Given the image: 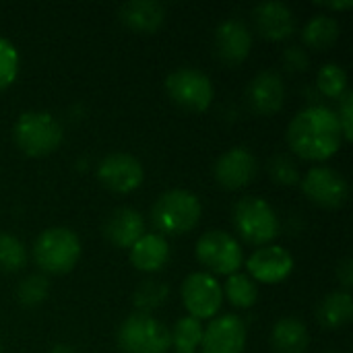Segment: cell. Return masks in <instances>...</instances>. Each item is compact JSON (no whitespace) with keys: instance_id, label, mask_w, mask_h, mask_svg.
<instances>
[{"instance_id":"obj_1","label":"cell","mask_w":353,"mask_h":353,"mask_svg":"<svg viewBox=\"0 0 353 353\" xmlns=\"http://www.w3.org/2000/svg\"><path fill=\"white\" fill-rule=\"evenodd\" d=\"M343 130L337 114L327 105H308L300 110L288 126V143L304 159L323 161L341 147Z\"/></svg>"},{"instance_id":"obj_2","label":"cell","mask_w":353,"mask_h":353,"mask_svg":"<svg viewBox=\"0 0 353 353\" xmlns=\"http://www.w3.org/2000/svg\"><path fill=\"white\" fill-rule=\"evenodd\" d=\"M17 147L33 157H41L58 149L62 143L64 130L58 118L46 110H27L23 112L12 128Z\"/></svg>"},{"instance_id":"obj_3","label":"cell","mask_w":353,"mask_h":353,"mask_svg":"<svg viewBox=\"0 0 353 353\" xmlns=\"http://www.w3.org/2000/svg\"><path fill=\"white\" fill-rule=\"evenodd\" d=\"M203 205L199 196L186 188L165 190L153 205V225L163 234H184L201 221Z\"/></svg>"},{"instance_id":"obj_4","label":"cell","mask_w":353,"mask_h":353,"mask_svg":"<svg viewBox=\"0 0 353 353\" xmlns=\"http://www.w3.org/2000/svg\"><path fill=\"white\" fill-rule=\"evenodd\" d=\"M81 256V240L68 228H48L33 244V259L46 273H66Z\"/></svg>"},{"instance_id":"obj_5","label":"cell","mask_w":353,"mask_h":353,"mask_svg":"<svg viewBox=\"0 0 353 353\" xmlns=\"http://www.w3.org/2000/svg\"><path fill=\"white\" fill-rule=\"evenodd\" d=\"M234 228L248 242L267 246L279 234V217L275 209L259 196H244L234 205Z\"/></svg>"},{"instance_id":"obj_6","label":"cell","mask_w":353,"mask_h":353,"mask_svg":"<svg viewBox=\"0 0 353 353\" xmlns=\"http://www.w3.org/2000/svg\"><path fill=\"white\" fill-rule=\"evenodd\" d=\"M118 345L124 353H168L172 337L163 323L149 314L134 312L118 327Z\"/></svg>"},{"instance_id":"obj_7","label":"cell","mask_w":353,"mask_h":353,"mask_svg":"<svg viewBox=\"0 0 353 353\" xmlns=\"http://www.w3.org/2000/svg\"><path fill=\"white\" fill-rule=\"evenodd\" d=\"M165 91L174 103L190 112H203L211 105L215 89L209 79L199 68L180 66L165 77Z\"/></svg>"},{"instance_id":"obj_8","label":"cell","mask_w":353,"mask_h":353,"mask_svg":"<svg viewBox=\"0 0 353 353\" xmlns=\"http://www.w3.org/2000/svg\"><path fill=\"white\" fill-rule=\"evenodd\" d=\"M196 259L213 273L219 275H234L242 265V246L238 240L219 230H211L203 234L196 242Z\"/></svg>"},{"instance_id":"obj_9","label":"cell","mask_w":353,"mask_h":353,"mask_svg":"<svg viewBox=\"0 0 353 353\" xmlns=\"http://www.w3.org/2000/svg\"><path fill=\"white\" fill-rule=\"evenodd\" d=\"M182 302L188 310V316H194L199 321L213 319L221 308L223 290L213 275L196 271L190 273L182 283Z\"/></svg>"},{"instance_id":"obj_10","label":"cell","mask_w":353,"mask_h":353,"mask_svg":"<svg viewBox=\"0 0 353 353\" xmlns=\"http://www.w3.org/2000/svg\"><path fill=\"white\" fill-rule=\"evenodd\" d=\"M302 190L312 203L331 209L345 203L350 194V184L341 172L327 165H316L308 170V174L304 176Z\"/></svg>"},{"instance_id":"obj_11","label":"cell","mask_w":353,"mask_h":353,"mask_svg":"<svg viewBox=\"0 0 353 353\" xmlns=\"http://www.w3.org/2000/svg\"><path fill=\"white\" fill-rule=\"evenodd\" d=\"M99 182L114 192H132L143 184L145 172L141 161L130 153H110L97 165Z\"/></svg>"},{"instance_id":"obj_12","label":"cell","mask_w":353,"mask_h":353,"mask_svg":"<svg viewBox=\"0 0 353 353\" xmlns=\"http://www.w3.org/2000/svg\"><path fill=\"white\" fill-rule=\"evenodd\" d=\"M246 345V325L236 314H223L211 321L203 333V353H242Z\"/></svg>"},{"instance_id":"obj_13","label":"cell","mask_w":353,"mask_h":353,"mask_svg":"<svg viewBox=\"0 0 353 353\" xmlns=\"http://www.w3.org/2000/svg\"><path fill=\"white\" fill-rule=\"evenodd\" d=\"M259 161L254 153L246 147H234L219 155L215 161V178L225 188H244L256 176Z\"/></svg>"},{"instance_id":"obj_14","label":"cell","mask_w":353,"mask_h":353,"mask_svg":"<svg viewBox=\"0 0 353 353\" xmlns=\"http://www.w3.org/2000/svg\"><path fill=\"white\" fill-rule=\"evenodd\" d=\"M252 48L250 27L238 19L228 17L215 29V52L225 64H240Z\"/></svg>"},{"instance_id":"obj_15","label":"cell","mask_w":353,"mask_h":353,"mask_svg":"<svg viewBox=\"0 0 353 353\" xmlns=\"http://www.w3.org/2000/svg\"><path fill=\"white\" fill-rule=\"evenodd\" d=\"M246 101L256 114L263 116L279 112L285 101L283 77L273 68L261 70L246 87Z\"/></svg>"},{"instance_id":"obj_16","label":"cell","mask_w":353,"mask_h":353,"mask_svg":"<svg viewBox=\"0 0 353 353\" xmlns=\"http://www.w3.org/2000/svg\"><path fill=\"white\" fill-rule=\"evenodd\" d=\"M248 273L261 283H279L294 271V256L283 246H263L246 261Z\"/></svg>"},{"instance_id":"obj_17","label":"cell","mask_w":353,"mask_h":353,"mask_svg":"<svg viewBox=\"0 0 353 353\" xmlns=\"http://www.w3.org/2000/svg\"><path fill=\"white\" fill-rule=\"evenodd\" d=\"M254 23L267 39H285L294 33L296 19L292 8L281 0H265L254 8Z\"/></svg>"},{"instance_id":"obj_18","label":"cell","mask_w":353,"mask_h":353,"mask_svg":"<svg viewBox=\"0 0 353 353\" xmlns=\"http://www.w3.org/2000/svg\"><path fill=\"white\" fill-rule=\"evenodd\" d=\"M105 238L118 248H130L145 234V219L137 209L120 207L110 213L103 223Z\"/></svg>"},{"instance_id":"obj_19","label":"cell","mask_w":353,"mask_h":353,"mask_svg":"<svg viewBox=\"0 0 353 353\" xmlns=\"http://www.w3.org/2000/svg\"><path fill=\"white\" fill-rule=\"evenodd\" d=\"M120 21L134 31H157L165 19V6L159 0H130L118 8Z\"/></svg>"},{"instance_id":"obj_20","label":"cell","mask_w":353,"mask_h":353,"mask_svg":"<svg viewBox=\"0 0 353 353\" xmlns=\"http://www.w3.org/2000/svg\"><path fill=\"white\" fill-rule=\"evenodd\" d=\"M170 259V244L161 234H143L130 246V263L139 271H159Z\"/></svg>"},{"instance_id":"obj_21","label":"cell","mask_w":353,"mask_h":353,"mask_svg":"<svg viewBox=\"0 0 353 353\" xmlns=\"http://www.w3.org/2000/svg\"><path fill=\"white\" fill-rule=\"evenodd\" d=\"M271 343L277 353H304L308 350L310 335L300 319L283 316L271 331Z\"/></svg>"},{"instance_id":"obj_22","label":"cell","mask_w":353,"mask_h":353,"mask_svg":"<svg viewBox=\"0 0 353 353\" xmlns=\"http://www.w3.org/2000/svg\"><path fill=\"white\" fill-rule=\"evenodd\" d=\"M353 316V298L350 292H333L329 294L319 308V321L327 329H339L347 325Z\"/></svg>"},{"instance_id":"obj_23","label":"cell","mask_w":353,"mask_h":353,"mask_svg":"<svg viewBox=\"0 0 353 353\" xmlns=\"http://www.w3.org/2000/svg\"><path fill=\"white\" fill-rule=\"evenodd\" d=\"M337 37H339V23L331 14H312L302 29L304 43L314 50H325L333 46Z\"/></svg>"},{"instance_id":"obj_24","label":"cell","mask_w":353,"mask_h":353,"mask_svg":"<svg viewBox=\"0 0 353 353\" xmlns=\"http://www.w3.org/2000/svg\"><path fill=\"white\" fill-rule=\"evenodd\" d=\"M203 323L194 316H184L176 323V327L170 331L172 345L176 352H196V347L203 341Z\"/></svg>"},{"instance_id":"obj_25","label":"cell","mask_w":353,"mask_h":353,"mask_svg":"<svg viewBox=\"0 0 353 353\" xmlns=\"http://www.w3.org/2000/svg\"><path fill=\"white\" fill-rule=\"evenodd\" d=\"M223 294H225V298L234 306H238V308H250L256 302L259 290H256V283H254V279L250 275L234 273V275L228 277L225 288H223Z\"/></svg>"},{"instance_id":"obj_26","label":"cell","mask_w":353,"mask_h":353,"mask_svg":"<svg viewBox=\"0 0 353 353\" xmlns=\"http://www.w3.org/2000/svg\"><path fill=\"white\" fill-rule=\"evenodd\" d=\"M170 290L163 281H157V279H145L137 285L134 294H132V304L139 312L143 314H149L151 310L159 308L165 298H168Z\"/></svg>"},{"instance_id":"obj_27","label":"cell","mask_w":353,"mask_h":353,"mask_svg":"<svg viewBox=\"0 0 353 353\" xmlns=\"http://www.w3.org/2000/svg\"><path fill=\"white\" fill-rule=\"evenodd\" d=\"M316 85L327 97H341L347 91V72L343 66L329 62L316 74Z\"/></svg>"},{"instance_id":"obj_28","label":"cell","mask_w":353,"mask_h":353,"mask_svg":"<svg viewBox=\"0 0 353 353\" xmlns=\"http://www.w3.org/2000/svg\"><path fill=\"white\" fill-rule=\"evenodd\" d=\"M25 246L23 242L6 232H0V271L12 273L25 265Z\"/></svg>"},{"instance_id":"obj_29","label":"cell","mask_w":353,"mask_h":353,"mask_svg":"<svg viewBox=\"0 0 353 353\" xmlns=\"http://www.w3.org/2000/svg\"><path fill=\"white\" fill-rule=\"evenodd\" d=\"M48 292H50V283L43 275H27L19 285H17V298L23 306L27 308H33V306H39L46 298H48Z\"/></svg>"},{"instance_id":"obj_30","label":"cell","mask_w":353,"mask_h":353,"mask_svg":"<svg viewBox=\"0 0 353 353\" xmlns=\"http://www.w3.org/2000/svg\"><path fill=\"white\" fill-rule=\"evenodd\" d=\"M19 74V52L14 43L0 35V89L14 83Z\"/></svg>"},{"instance_id":"obj_31","label":"cell","mask_w":353,"mask_h":353,"mask_svg":"<svg viewBox=\"0 0 353 353\" xmlns=\"http://www.w3.org/2000/svg\"><path fill=\"white\" fill-rule=\"evenodd\" d=\"M269 176L281 186H294L300 182L298 163L285 153H279L273 159H269Z\"/></svg>"},{"instance_id":"obj_32","label":"cell","mask_w":353,"mask_h":353,"mask_svg":"<svg viewBox=\"0 0 353 353\" xmlns=\"http://www.w3.org/2000/svg\"><path fill=\"white\" fill-rule=\"evenodd\" d=\"M337 118H339V124H341V130H343V139L345 141H352L353 137V93L352 91H345L341 97H339V112H335Z\"/></svg>"},{"instance_id":"obj_33","label":"cell","mask_w":353,"mask_h":353,"mask_svg":"<svg viewBox=\"0 0 353 353\" xmlns=\"http://www.w3.org/2000/svg\"><path fill=\"white\" fill-rule=\"evenodd\" d=\"M283 62L292 70H304L308 66V54L300 46H290L283 50Z\"/></svg>"},{"instance_id":"obj_34","label":"cell","mask_w":353,"mask_h":353,"mask_svg":"<svg viewBox=\"0 0 353 353\" xmlns=\"http://www.w3.org/2000/svg\"><path fill=\"white\" fill-rule=\"evenodd\" d=\"M337 279L341 281V285L345 288V292L353 285V261L347 256L337 265Z\"/></svg>"},{"instance_id":"obj_35","label":"cell","mask_w":353,"mask_h":353,"mask_svg":"<svg viewBox=\"0 0 353 353\" xmlns=\"http://www.w3.org/2000/svg\"><path fill=\"white\" fill-rule=\"evenodd\" d=\"M321 4H325V6H329V8H350L353 4V0H329V2H321Z\"/></svg>"},{"instance_id":"obj_36","label":"cell","mask_w":353,"mask_h":353,"mask_svg":"<svg viewBox=\"0 0 353 353\" xmlns=\"http://www.w3.org/2000/svg\"><path fill=\"white\" fill-rule=\"evenodd\" d=\"M50 353H77V350L72 345H66V343H60V345H54Z\"/></svg>"},{"instance_id":"obj_37","label":"cell","mask_w":353,"mask_h":353,"mask_svg":"<svg viewBox=\"0 0 353 353\" xmlns=\"http://www.w3.org/2000/svg\"><path fill=\"white\" fill-rule=\"evenodd\" d=\"M174 353H194V352H174Z\"/></svg>"},{"instance_id":"obj_38","label":"cell","mask_w":353,"mask_h":353,"mask_svg":"<svg viewBox=\"0 0 353 353\" xmlns=\"http://www.w3.org/2000/svg\"><path fill=\"white\" fill-rule=\"evenodd\" d=\"M0 353H2V343H0Z\"/></svg>"},{"instance_id":"obj_39","label":"cell","mask_w":353,"mask_h":353,"mask_svg":"<svg viewBox=\"0 0 353 353\" xmlns=\"http://www.w3.org/2000/svg\"><path fill=\"white\" fill-rule=\"evenodd\" d=\"M327 353H339V352H327Z\"/></svg>"}]
</instances>
